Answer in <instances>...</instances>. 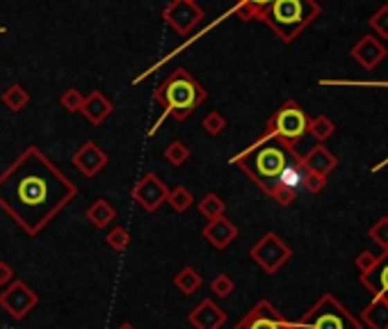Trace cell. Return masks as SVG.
I'll use <instances>...</instances> for the list:
<instances>
[{"label":"cell","mask_w":388,"mask_h":329,"mask_svg":"<svg viewBox=\"0 0 388 329\" xmlns=\"http://www.w3.org/2000/svg\"><path fill=\"white\" fill-rule=\"evenodd\" d=\"M249 256L254 258L256 263L261 265L263 270L267 274H276L279 270L283 268L285 263L290 261L292 256V249L285 245V242L276 236L274 231H267L265 236H263L256 245L252 247Z\"/></svg>","instance_id":"cell-7"},{"label":"cell","mask_w":388,"mask_h":329,"mask_svg":"<svg viewBox=\"0 0 388 329\" xmlns=\"http://www.w3.org/2000/svg\"><path fill=\"white\" fill-rule=\"evenodd\" d=\"M71 162L82 171L87 178H94L100 169L107 164V155L96 142H85L78 151L71 155Z\"/></svg>","instance_id":"cell-13"},{"label":"cell","mask_w":388,"mask_h":329,"mask_svg":"<svg viewBox=\"0 0 388 329\" xmlns=\"http://www.w3.org/2000/svg\"><path fill=\"white\" fill-rule=\"evenodd\" d=\"M14 281V268L7 261H0V286H10Z\"/></svg>","instance_id":"cell-37"},{"label":"cell","mask_w":388,"mask_h":329,"mask_svg":"<svg viewBox=\"0 0 388 329\" xmlns=\"http://www.w3.org/2000/svg\"><path fill=\"white\" fill-rule=\"evenodd\" d=\"M322 7L317 0H272L261 21L283 44H292L304 30L320 17Z\"/></svg>","instance_id":"cell-4"},{"label":"cell","mask_w":388,"mask_h":329,"mask_svg":"<svg viewBox=\"0 0 388 329\" xmlns=\"http://www.w3.org/2000/svg\"><path fill=\"white\" fill-rule=\"evenodd\" d=\"M167 201H169V206H172L176 213H185L192 203H194V197H192V192L188 190V187H183V185H176L169 190L167 194Z\"/></svg>","instance_id":"cell-26"},{"label":"cell","mask_w":388,"mask_h":329,"mask_svg":"<svg viewBox=\"0 0 388 329\" xmlns=\"http://www.w3.org/2000/svg\"><path fill=\"white\" fill-rule=\"evenodd\" d=\"M361 284L372 295H382L384 300H388V252L379 254V263L375 268L366 274H361Z\"/></svg>","instance_id":"cell-17"},{"label":"cell","mask_w":388,"mask_h":329,"mask_svg":"<svg viewBox=\"0 0 388 329\" xmlns=\"http://www.w3.org/2000/svg\"><path fill=\"white\" fill-rule=\"evenodd\" d=\"M165 158L172 167H183V164L190 160V149L185 146L181 140H174V142L165 149Z\"/></svg>","instance_id":"cell-27"},{"label":"cell","mask_w":388,"mask_h":329,"mask_svg":"<svg viewBox=\"0 0 388 329\" xmlns=\"http://www.w3.org/2000/svg\"><path fill=\"white\" fill-rule=\"evenodd\" d=\"M85 215H87V219L96 226V229H105V226L116 217V210L112 208V203L107 199H96L87 208V213H85Z\"/></svg>","instance_id":"cell-20"},{"label":"cell","mask_w":388,"mask_h":329,"mask_svg":"<svg viewBox=\"0 0 388 329\" xmlns=\"http://www.w3.org/2000/svg\"><path fill=\"white\" fill-rule=\"evenodd\" d=\"M76 194V183L39 146H28L0 174V208L28 236H39Z\"/></svg>","instance_id":"cell-1"},{"label":"cell","mask_w":388,"mask_h":329,"mask_svg":"<svg viewBox=\"0 0 388 329\" xmlns=\"http://www.w3.org/2000/svg\"><path fill=\"white\" fill-rule=\"evenodd\" d=\"M201 128H204L208 135H220V133L227 128V119L217 112V110H213V112H208L204 117V121H201Z\"/></svg>","instance_id":"cell-31"},{"label":"cell","mask_w":388,"mask_h":329,"mask_svg":"<svg viewBox=\"0 0 388 329\" xmlns=\"http://www.w3.org/2000/svg\"><path fill=\"white\" fill-rule=\"evenodd\" d=\"M370 30L377 39H388V5H382L379 10L368 19Z\"/></svg>","instance_id":"cell-28"},{"label":"cell","mask_w":388,"mask_h":329,"mask_svg":"<svg viewBox=\"0 0 388 329\" xmlns=\"http://www.w3.org/2000/svg\"><path fill=\"white\" fill-rule=\"evenodd\" d=\"M333 130H336V126H333V121L329 119L327 115H317V117H313V119H308V133L320 144L324 142V140H329L333 135Z\"/></svg>","instance_id":"cell-25"},{"label":"cell","mask_w":388,"mask_h":329,"mask_svg":"<svg viewBox=\"0 0 388 329\" xmlns=\"http://www.w3.org/2000/svg\"><path fill=\"white\" fill-rule=\"evenodd\" d=\"M233 288H236V281H233L229 274H217V277L211 281V291L217 297H229L233 293Z\"/></svg>","instance_id":"cell-33"},{"label":"cell","mask_w":388,"mask_h":329,"mask_svg":"<svg viewBox=\"0 0 388 329\" xmlns=\"http://www.w3.org/2000/svg\"><path fill=\"white\" fill-rule=\"evenodd\" d=\"M107 247H112L114 252H123L130 245V233L123 229V226H114V229L105 236Z\"/></svg>","instance_id":"cell-30"},{"label":"cell","mask_w":388,"mask_h":329,"mask_svg":"<svg viewBox=\"0 0 388 329\" xmlns=\"http://www.w3.org/2000/svg\"><path fill=\"white\" fill-rule=\"evenodd\" d=\"M372 85H377V87H386V90H388V81H386V83H372Z\"/></svg>","instance_id":"cell-39"},{"label":"cell","mask_w":388,"mask_h":329,"mask_svg":"<svg viewBox=\"0 0 388 329\" xmlns=\"http://www.w3.org/2000/svg\"><path fill=\"white\" fill-rule=\"evenodd\" d=\"M112 110H114L112 101H107V96L100 90H94L89 96H85L80 112L85 115V119H87L89 124L98 126V124H103L107 117L112 115Z\"/></svg>","instance_id":"cell-16"},{"label":"cell","mask_w":388,"mask_h":329,"mask_svg":"<svg viewBox=\"0 0 388 329\" xmlns=\"http://www.w3.org/2000/svg\"><path fill=\"white\" fill-rule=\"evenodd\" d=\"M301 158H304L308 171H315V174H322V176H329L331 171L338 167V158L324 144L313 146L306 155H301Z\"/></svg>","instance_id":"cell-18"},{"label":"cell","mask_w":388,"mask_h":329,"mask_svg":"<svg viewBox=\"0 0 388 329\" xmlns=\"http://www.w3.org/2000/svg\"><path fill=\"white\" fill-rule=\"evenodd\" d=\"M361 323L368 329H388V300L375 295L372 302L361 311Z\"/></svg>","instance_id":"cell-19"},{"label":"cell","mask_w":388,"mask_h":329,"mask_svg":"<svg viewBox=\"0 0 388 329\" xmlns=\"http://www.w3.org/2000/svg\"><path fill=\"white\" fill-rule=\"evenodd\" d=\"M206 99H208V92L194 81V76L188 69H176V71L153 92V101L165 108V115L153 124V128L149 130V137L158 133L160 124L165 121L167 115H172L176 121H185Z\"/></svg>","instance_id":"cell-3"},{"label":"cell","mask_w":388,"mask_h":329,"mask_svg":"<svg viewBox=\"0 0 388 329\" xmlns=\"http://www.w3.org/2000/svg\"><path fill=\"white\" fill-rule=\"evenodd\" d=\"M233 329H294V325L270 300H258Z\"/></svg>","instance_id":"cell-9"},{"label":"cell","mask_w":388,"mask_h":329,"mask_svg":"<svg viewBox=\"0 0 388 329\" xmlns=\"http://www.w3.org/2000/svg\"><path fill=\"white\" fill-rule=\"evenodd\" d=\"M354 263H356V268H359L361 274H366V272H370L379 263V254L370 252V249H363V252H359V256H356Z\"/></svg>","instance_id":"cell-34"},{"label":"cell","mask_w":388,"mask_h":329,"mask_svg":"<svg viewBox=\"0 0 388 329\" xmlns=\"http://www.w3.org/2000/svg\"><path fill=\"white\" fill-rule=\"evenodd\" d=\"M368 238L382 247V252H388V217H379L377 224L370 226Z\"/></svg>","instance_id":"cell-29"},{"label":"cell","mask_w":388,"mask_h":329,"mask_svg":"<svg viewBox=\"0 0 388 329\" xmlns=\"http://www.w3.org/2000/svg\"><path fill=\"white\" fill-rule=\"evenodd\" d=\"M297 155H299L297 149L292 144H285L281 140L272 137L265 140V142H254L242 153L233 155L229 162L242 169L263 192L270 194L279 185V178H281L283 169Z\"/></svg>","instance_id":"cell-2"},{"label":"cell","mask_w":388,"mask_h":329,"mask_svg":"<svg viewBox=\"0 0 388 329\" xmlns=\"http://www.w3.org/2000/svg\"><path fill=\"white\" fill-rule=\"evenodd\" d=\"M39 295L30 288L26 281H12L10 286L0 293V307H3L14 320H23L30 311L37 307Z\"/></svg>","instance_id":"cell-10"},{"label":"cell","mask_w":388,"mask_h":329,"mask_svg":"<svg viewBox=\"0 0 388 329\" xmlns=\"http://www.w3.org/2000/svg\"><path fill=\"white\" fill-rule=\"evenodd\" d=\"M386 55H388L386 46L382 44V39H377L375 35L361 37L359 44H354V49H352V58L359 62L363 69H368V71L377 69V65H382L386 60Z\"/></svg>","instance_id":"cell-12"},{"label":"cell","mask_w":388,"mask_h":329,"mask_svg":"<svg viewBox=\"0 0 388 329\" xmlns=\"http://www.w3.org/2000/svg\"><path fill=\"white\" fill-rule=\"evenodd\" d=\"M197 210L208 219V222H211V219L224 215V210H227V203H224L220 197H217L215 192H208L206 197L197 203Z\"/></svg>","instance_id":"cell-24"},{"label":"cell","mask_w":388,"mask_h":329,"mask_svg":"<svg viewBox=\"0 0 388 329\" xmlns=\"http://www.w3.org/2000/svg\"><path fill=\"white\" fill-rule=\"evenodd\" d=\"M60 103H62V108L67 110V112H80V108L85 103V96L76 87H71V90H67L60 96Z\"/></svg>","instance_id":"cell-32"},{"label":"cell","mask_w":388,"mask_h":329,"mask_svg":"<svg viewBox=\"0 0 388 329\" xmlns=\"http://www.w3.org/2000/svg\"><path fill=\"white\" fill-rule=\"evenodd\" d=\"M174 284H176V288L181 293L192 295L201 286V274L194 270V268H190V265H185V268L174 277Z\"/></svg>","instance_id":"cell-23"},{"label":"cell","mask_w":388,"mask_h":329,"mask_svg":"<svg viewBox=\"0 0 388 329\" xmlns=\"http://www.w3.org/2000/svg\"><path fill=\"white\" fill-rule=\"evenodd\" d=\"M272 0H236L233 14L242 21H261L263 12L267 10Z\"/></svg>","instance_id":"cell-21"},{"label":"cell","mask_w":388,"mask_h":329,"mask_svg":"<svg viewBox=\"0 0 388 329\" xmlns=\"http://www.w3.org/2000/svg\"><path fill=\"white\" fill-rule=\"evenodd\" d=\"M267 197H272L274 199L279 206H290V203L294 201V197H297V192H292V190H288V187H274V190H272Z\"/></svg>","instance_id":"cell-36"},{"label":"cell","mask_w":388,"mask_h":329,"mask_svg":"<svg viewBox=\"0 0 388 329\" xmlns=\"http://www.w3.org/2000/svg\"><path fill=\"white\" fill-rule=\"evenodd\" d=\"M308 119L310 117L304 112V108H301L297 101L288 99L267 119L265 130L261 133L256 142H265V140L276 137V140H281V142L294 146L308 133Z\"/></svg>","instance_id":"cell-6"},{"label":"cell","mask_w":388,"mask_h":329,"mask_svg":"<svg viewBox=\"0 0 388 329\" xmlns=\"http://www.w3.org/2000/svg\"><path fill=\"white\" fill-rule=\"evenodd\" d=\"M130 194H133V199L146 210V213H155V210L167 201L169 187L158 174H155V171H149V174L142 176L135 183L133 192Z\"/></svg>","instance_id":"cell-11"},{"label":"cell","mask_w":388,"mask_h":329,"mask_svg":"<svg viewBox=\"0 0 388 329\" xmlns=\"http://www.w3.org/2000/svg\"><path fill=\"white\" fill-rule=\"evenodd\" d=\"M7 33V28H0V35H5Z\"/></svg>","instance_id":"cell-40"},{"label":"cell","mask_w":388,"mask_h":329,"mask_svg":"<svg viewBox=\"0 0 388 329\" xmlns=\"http://www.w3.org/2000/svg\"><path fill=\"white\" fill-rule=\"evenodd\" d=\"M204 238L211 242L215 249H227L233 240L238 238V226L229 217H215L204 226Z\"/></svg>","instance_id":"cell-15"},{"label":"cell","mask_w":388,"mask_h":329,"mask_svg":"<svg viewBox=\"0 0 388 329\" xmlns=\"http://www.w3.org/2000/svg\"><path fill=\"white\" fill-rule=\"evenodd\" d=\"M324 185H327V176L322 174H315V171H308L306 178H304V190L310 194H317L324 190Z\"/></svg>","instance_id":"cell-35"},{"label":"cell","mask_w":388,"mask_h":329,"mask_svg":"<svg viewBox=\"0 0 388 329\" xmlns=\"http://www.w3.org/2000/svg\"><path fill=\"white\" fill-rule=\"evenodd\" d=\"M28 103H30V92L26 87H21V85H10L3 92V106L10 112H21Z\"/></svg>","instance_id":"cell-22"},{"label":"cell","mask_w":388,"mask_h":329,"mask_svg":"<svg viewBox=\"0 0 388 329\" xmlns=\"http://www.w3.org/2000/svg\"><path fill=\"white\" fill-rule=\"evenodd\" d=\"M162 19H165L167 26H172L181 37H188L192 30L206 19V14L194 0H172V3L162 10Z\"/></svg>","instance_id":"cell-8"},{"label":"cell","mask_w":388,"mask_h":329,"mask_svg":"<svg viewBox=\"0 0 388 329\" xmlns=\"http://www.w3.org/2000/svg\"><path fill=\"white\" fill-rule=\"evenodd\" d=\"M294 329H363V323L352 316L345 304H340L331 293H324L299 320Z\"/></svg>","instance_id":"cell-5"},{"label":"cell","mask_w":388,"mask_h":329,"mask_svg":"<svg viewBox=\"0 0 388 329\" xmlns=\"http://www.w3.org/2000/svg\"><path fill=\"white\" fill-rule=\"evenodd\" d=\"M190 325L194 329H222V325L227 323V313L222 311V307H217L213 300H201L197 307L190 311Z\"/></svg>","instance_id":"cell-14"},{"label":"cell","mask_w":388,"mask_h":329,"mask_svg":"<svg viewBox=\"0 0 388 329\" xmlns=\"http://www.w3.org/2000/svg\"><path fill=\"white\" fill-rule=\"evenodd\" d=\"M116 329H137V327H135V325H130V323H123V325H119Z\"/></svg>","instance_id":"cell-38"}]
</instances>
